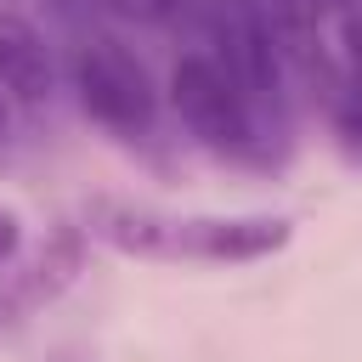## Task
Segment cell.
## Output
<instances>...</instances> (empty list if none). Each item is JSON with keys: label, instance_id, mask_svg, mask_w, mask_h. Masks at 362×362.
<instances>
[{"label": "cell", "instance_id": "1", "mask_svg": "<svg viewBox=\"0 0 362 362\" xmlns=\"http://www.w3.org/2000/svg\"><path fill=\"white\" fill-rule=\"evenodd\" d=\"M294 243L288 215H164L153 204L130 221L136 260H192V266H249Z\"/></svg>", "mask_w": 362, "mask_h": 362}, {"label": "cell", "instance_id": "2", "mask_svg": "<svg viewBox=\"0 0 362 362\" xmlns=\"http://www.w3.org/2000/svg\"><path fill=\"white\" fill-rule=\"evenodd\" d=\"M68 79H74L85 119H96L102 130H113V136H147L153 130V119H158L153 74L119 34H85L68 57Z\"/></svg>", "mask_w": 362, "mask_h": 362}, {"label": "cell", "instance_id": "3", "mask_svg": "<svg viewBox=\"0 0 362 362\" xmlns=\"http://www.w3.org/2000/svg\"><path fill=\"white\" fill-rule=\"evenodd\" d=\"M204 28H209V57L226 68V79L255 102L277 107L283 96V45L272 34L266 0H204Z\"/></svg>", "mask_w": 362, "mask_h": 362}, {"label": "cell", "instance_id": "4", "mask_svg": "<svg viewBox=\"0 0 362 362\" xmlns=\"http://www.w3.org/2000/svg\"><path fill=\"white\" fill-rule=\"evenodd\" d=\"M170 107L175 119L215 153H255V102L226 79V68L204 51L175 57L170 68Z\"/></svg>", "mask_w": 362, "mask_h": 362}, {"label": "cell", "instance_id": "5", "mask_svg": "<svg viewBox=\"0 0 362 362\" xmlns=\"http://www.w3.org/2000/svg\"><path fill=\"white\" fill-rule=\"evenodd\" d=\"M85 243H90L85 221H57L34 243V255H23V266L6 272V283H0V328H17L34 311L57 305L85 272Z\"/></svg>", "mask_w": 362, "mask_h": 362}, {"label": "cell", "instance_id": "6", "mask_svg": "<svg viewBox=\"0 0 362 362\" xmlns=\"http://www.w3.org/2000/svg\"><path fill=\"white\" fill-rule=\"evenodd\" d=\"M51 85H57V62H51L45 34L28 17L0 11V90L17 107H45L51 102Z\"/></svg>", "mask_w": 362, "mask_h": 362}, {"label": "cell", "instance_id": "7", "mask_svg": "<svg viewBox=\"0 0 362 362\" xmlns=\"http://www.w3.org/2000/svg\"><path fill=\"white\" fill-rule=\"evenodd\" d=\"M328 113H334V130L345 136L351 153H362V68H345L328 90Z\"/></svg>", "mask_w": 362, "mask_h": 362}, {"label": "cell", "instance_id": "8", "mask_svg": "<svg viewBox=\"0 0 362 362\" xmlns=\"http://www.w3.org/2000/svg\"><path fill=\"white\" fill-rule=\"evenodd\" d=\"M102 6L124 23H141V28H175L192 11V0H102Z\"/></svg>", "mask_w": 362, "mask_h": 362}, {"label": "cell", "instance_id": "9", "mask_svg": "<svg viewBox=\"0 0 362 362\" xmlns=\"http://www.w3.org/2000/svg\"><path fill=\"white\" fill-rule=\"evenodd\" d=\"M23 255V215L17 209H0V272H11Z\"/></svg>", "mask_w": 362, "mask_h": 362}, {"label": "cell", "instance_id": "10", "mask_svg": "<svg viewBox=\"0 0 362 362\" xmlns=\"http://www.w3.org/2000/svg\"><path fill=\"white\" fill-rule=\"evenodd\" d=\"M11 107H17V102H11V96H6V90H0V147H6V141H11Z\"/></svg>", "mask_w": 362, "mask_h": 362}]
</instances>
